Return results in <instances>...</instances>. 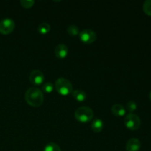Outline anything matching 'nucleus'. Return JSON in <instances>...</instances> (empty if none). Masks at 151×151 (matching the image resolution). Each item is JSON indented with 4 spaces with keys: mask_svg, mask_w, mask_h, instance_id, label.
Returning <instances> with one entry per match:
<instances>
[{
    "mask_svg": "<svg viewBox=\"0 0 151 151\" xmlns=\"http://www.w3.org/2000/svg\"><path fill=\"white\" fill-rule=\"evenodd\" d=\"M25 100L32 107H39L44 103V94L40 88H28L25 92Z\"/></svg>",
    "mask_w": 151,
    "mask_h": 151,
    "instance_id": "obj_1",
    "label": "nucleus"
},
{
    "mask_svg": "<svg viewBox=\"0 0 151 151\" xmlns=\"http://www.w3.org/2000/svg\"><path fill=\"white\" fill-rule=\"evenodd\" d=\"M93 117H94V111L91 108L87 106L78 108L75 112V118L78 122L82 123L90 122Z\"/></svg>",
    "mask_w": 151,
    "mask_h": 151,
    "instance_id": "obj_2",
    "label": "nucleus"
},
{
    "mask_svg": "<svg viewBox=\"0 0 151 151\" xmlns=\"http://www.w3.org/2000/svg\"><path fill=\"white\" fill-rule=\"evenodd\" d=\"M56 90L58 92L63 96H67L73 91V87L69 80L63 78H60L55 81Z\"/></svg>",
    "mask_w": 151,
    "mask_h": 151,
    "instance_id": "obj_3",
    "label": "nucleus"
},
{
    "mask_svg": "<svg viewBox=\"0 0 151 151\" xmlns=\"http://www.w3.org/2000/svg\"><path fill=\"white\" fill-rule=\"evenodd\" d=\"M124 122H125V125L126 126V128L131 131H137L141 125L140 118L137 114L132 113L129 114L125 116Z\"/></svg>",
    "mask_w": 151,
    "mask_h": 151,
    "instance_id": "obj_4",
    "label": "nucleus"
},
{
    "mask_svg": "<svg viewBox=\"0 0 151 151\" xmlns=\"http://www.w3.org/2000/svg\"><path fill=\"white\" fill-rule=\"evenodd\" d=\"M15 22L10 18H5L0 22V32L3 35H8L14 29Z\"/></svg>",
    "mask_w": 151,
    "mask_h": 151,
    "instance_id": "obj_5",
    "label": "nucleus"
},
{
    "mask_svg": "<svg viewBox=\"0 0 151 151\" xmlns=\"http://www.w3.org/2000/svg\"><path fill=\"white\" fill-rule=\"evenodd\" d=\"M79 36L81 41L87 44H92L97 39V35L95 32L90 29H83L81 32H80Z\"/></svg>",
    "mask_w": 151,
    "mask_h": 151,
    "instance_id": "obj_6",
    "label": "nucleus"
},
{
    "mask_svg": "<svg viewBox=\"0 0 151 151\" xmlns=\"http://www.w3.org/2000/svg\"><path fill=\"white\" fill-rule=\"evenodd\" d=\"M29 81L34 85H41L44 81V75L41 70L34 69L29 74Z\"/></svg>",
    "mask_w": 151,
    "mask_h": 151,
    "instance_id": "obj_7",
    "label": "nucleus"
},
{
    "mask_svg": "<svg viewBox=\"0 0 151 151\" xmlns=\"http://www.w3.org/2000/svg\"><path fill=\"white\" fill-rule=\"evenodd\" d=\"M69 53V48L66 44H60L55 47V56L59 59H64L67 57Z\"/></svg>",
    "mask_w": 151,
    "mask_h": 151,
    "instance_id": "obj_8",
    "label": "nucleus"
},
{
    "mask_svg": "<svg viewBox=\"0 0 151 151\" xmlns=\"http://www.w3.org/2000/svg\"><path fill=\"white\" fill-rule=\"evenodd\" d=\"M127 151H139L141 148V142L136 138H131L126 143Z\"/></svg>",
    "mask_w": 151,
    "mask_h": 151,
    "instance_id": "obj_9",
    "label": "nucleus"
},
{
    "mask_svg": "<svg viewBox=\"0 0 151 151\" xmlns=\"http://www.w3.org/2000/svg\"><path fill=\"white\" fill-rule=\"evenodd\" d=\"M111 111L115 116H122L125 114V109L121 104H114L111 107Z\"/></svg>",
    "mask_w": 151,
    "mask_h": 151,
    "instance_id": "obj_10",
    "label": "nucleus"
},
{
    "mask_svg": "<svg viewBox=\"0 0 151 151\" xmlns=\"http://www.w3.org/2000/svg\"><path fill=\"white\" fill-rule=\"evenodd\" d=\"M91 128L93 131L96 133H99L100 131H103V128H104V124L102 119H96L93 121L92 124L91 125Z\"/></svg>",
    "mask_w": 151,
    "mask_h": 151,
    "instance_id": "obj_11",
    "label": "nucleus"
},
{
    "mask_svg": "<svg viewBox=\"0 0 151 151\" xmlns=\"http://www.w3.org/2000/svg\"><path fill=\"white\" fill-rule=\"evenodd\" d=\"M72 96L78 102H83L86 99V93L83 90L77 89L72 91Z\"/></svg>",
    "mask_w": 151,
    "mask_h": 151,
    "instance_id": "obj_12",
    "label": "nucleus"
},
{
    "mask_svg": "<svg viewBox=\"0 0 151 151\" xmlns=\"http://www.w3.org/2000/svg\"><path fill=\"white\" fill-rule=\"evenodd\" d=\"M51 29L50 25L47 22H42L40 24L38 27V31L39 33L42 34V35H45V34L48 33Z\"/></svg>",
    "mask_w": 151,
    "mask_h": 151,
    "instance_id": "obj_13",
    "label": "nucleus"
},
{
    "mask_svg": "<svg viewBox=\"0 0 151 151\" xmlns=\"http://www.w3.org/2000/svg\"><path fill=\"white\" fill-rule=\"evenodd\" d=\"M44 151H61V150L58 145L51 142L44 147Z\"/></svg>",
    "mask_w": 151,
    "mask_h": 151,
    "instance_id": "obj_14",
    "label": "nucleus"
},
{
    "mask_svg": "<svg viewBox=\"0 0 151 151\" xmlns=\"http://www.w3.org/2000/svg\"><path fill=\"white\" fill-rule=\"evenodd\" d=\"M67 32L72 36H77V35L80 34L79 28L78 27V26L75 24L69 25L67 28Z\"/></svg>",
    "mask_w": 151,
    "mask_h": 151,
    "instance_id": "obj_15",
    "label": "nucleus"
},
{
    "mask_svg": "<svg viewBox=\"0 0 151 151\" xmlns=\"http://www.w3.org/2000/svg\"><path fill=\"white\" fill-rule=\"evenodd\" d=\"M143 10L145 13L151 16V0H147L143 4Z\"/></svg>",
    "mask_w": 151,
    "mask_h": 151,
    "instance_id": "obj_16",
    "label": "nucleus"
},
{
    "mask_svg": "<svg viewBox=\"0 0 151 151\" xmlns=\"http://www.w3.org/2000/svg\"><path fill=\"white\" fill-rule=\"evenodd\" d=\"M54 89V86L52 83L50 82H46L43 85V91L46 93H51L53 91Z\"/></svg>",
    "mask_w": 151,
    "mask_h": 151,
    "instance_id": "obj_17",
    "label": "nucleus"
},
{
    "mask_svg": "<svg viewBox=\"0 0 151 151\" xmlns=\"http://www.w3.org/2000/svg\"><path fill=\"white\" fill-rule=\"evenodd\" d=\"M126 108H127V109L128 110V111L133 112V111H134L137 110V103H135V102L131 100V101H129V102H128V103H127Z\"/></svg>",
    "mask_w": 151,
    "mask_h": 151,
    "instance_id": "obj_18",
    "label": "nucleus"
},
{
    "mask_svg": "<svg viewBox=\"0 0 151 151\" xmlns=\"http://www.w3.org/2000/svg\"><path fill=\"white\" fill-rule=\"evenodd\" d=\"M35 3V1L33 0H21L20 4L22 6L25 8H29V7H32V5Z\"/></svg>",
    "mask_w": 151,
    "mask_h": 151,
    "instance_id": "obj_19",
    "label": "nucleus"
},
{
    "mask_svg": "<svg viewBox=\"0 0 151 151\" xmlns=\"http://www.w3.org/2000/svg\"><path fill=\"white\" fill-rule=\"evenodd\" d=\"M149 98H150V101H151V91H150V94H149Z\"/></svg>",
    "mask_w": 151,
    "mask_h": 151,
    "instance_id": "obj_20",
    "label": "nucleus"
}]
</instances>
